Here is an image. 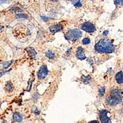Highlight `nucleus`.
Listing matches in <instances>:
<instances>
[{"mask_svg":"<svg viewBox=\"0 0 123 123\" xmlns=\"http://www.w3.org/2000/svg\"><path fill=\"white\" fill-rule=\"evenodd\" d=\"M96 51L100 53H112L115 51V46L110 40L102 39L95 45Z\"/></svg>","mask_w":123,"mask_h":123,"instance_id":"1","label":"nucleus"},{"mask_svg":"<svg viewBox=\"0 0 123 123\" xmlns=\"http://www.w3.org/2000/svg\"><path fill=\"white\" fill-rule=\"evenodd\" d=\"M123 98V92L121 90L114 89L106 100V104L110 106H115L121 103Z\"/></svg>","mask_w":123,"mask_h":123,"instance_id":"2","label":"nucleus"},{"mask_svg":"<svg viewBox=\"0 0 123 123\" xmlns=\"http://www.w3.org/2000/svg\"><path fill=\"white\" fill-rule=\"evenodd\" d=\"M82 36V33L78 30H70L65 34V38L69 41H76Z\"/></svg>","mask_w":123,"mask_h":123,"instance_id":"3","label":"nucleus"},{"mask_svg":"<svg viewBox=\"0 0 123 123\" xmlns=\"http://www.w3.org/2000/svg\"><path fill=\"white\" fill-rule=\"evenodd\" d=\"M99 116L102 123H111L110 113L107 110H100Z\"/></svg>","mask_w":123,"mask_h":123,"instance_id":"4","label":"nucleus"},{"mask_svg":"<svg viewBox=\"0 0 123 123\" xmlns=\"http://www.w3.org/2000/svg\"><path fill=\"white\" fill-rule=\"evenodd\" d=\"M81 28L87 33H93L96 30V28H95L94 24L90 22H87L84 23L83 25H81Z\"/></svg>","mask_w":123,"mask_h":123,"instance_id":"5","label":"nucleus"},{"mask_svg":"<svg viewBox=\"0 0 123 123\" xmlns=\"http://www.w3.org/2000/svg\"><path fill=\"white\" fill-rule=\"evenodd\" d=\"M48 68L46 67V66L43 65L38 72V78L39 80H43L48 76Z\"/></svg>","mask_w":123,"mask_h":123,"instance_id":"6","label":"nucleus"},{"mask_svg":"<svg viewBox=\"0 0 123 123\" xmlns=\"http://www.w3.org/2000/svg\"><path fill=\"white\" fill-rule=\"evenodd\" d=\"M76 57L78 59L81 60H84L86 59V55L84 54V49L81 47H79L76 50Z\"/></svg>","mask_w":123,"mask_h":123,"instance_id":"7","label":"nucleus"},{"mask_svg":"<svg viewBox=\"0 0 123 123\" xmlns=\"http://www.w3.org/2000/svg\"><path fill=\"white\" fill-rule=\"evenodd\" d=\"M62 29H63V27H62V25H60V24H57V25H52V26L49 28L50 32H52V33L59 32V31H61Z\"/></svg>","mask_w":123,"mask_h":123,"instance_id":"8","label":"nucleus"},{"mask_svg":"<svg viewBox=\"0 0 123 123\" xmlns=\"http://www.w3.org/2000/svg\"><path fill=\"white\" fill-rule=\"evenodd\" d=\"M12 119L15 122L20 123V122L22 121L23 120V116L20 113H18V112H15V113L13 114Z\"/></svg>","mask_w":123,"mask_h":123,"instance_id":"9","label":"nucleus"},{"mask_svg":"<svg viewBox=\"0 0 123 123\" xmlns=\"http://www.w3.org/2000/svg\"><path fill=\"white\" fill-rule=\"evenodd\" d=\"M116 81L118 84H121L123 83V71H119L115 76Z\"/></svg>","mask_w":123,"mask_h":123,"instance_id":"10","label":"nucleus"},{"mask_svg":"<svg viewBox=\"0 0 123 123\" xmlns=\"http://www.w3.org/2000/svg\"><path fill=\"white\" fill-rule=\"evenodd\" d=\"M27 50L30 57L32 58H35L36 57V55H37V52H36V51H35L33 48H28L27 49Z\"/></svg>","mask_w":123,"mask_h":123,"instance_id":"11","label":"nucleus"},{"mask_svg":"<svg viewBox=\"0 0 123 123\" xmlns=\"http://www.w3.org/2000/svg\"><path fill=\"white\" fill-rule=\"evenodd\" d=\"M81 80L82 83H84V84H88L91 81V78L90 76H82L81 78Z\"/></svg>","mask_w":123,"mask_h":123,"instance_id":"12","label":"nucleus"},{"mask_svg":"<svg viewBox=\"0 0 123 123\" xmlns=\"http://www.w3.org/2000/svg\"><path fill=\"white\" fill-rule=\"evenodd\" d=\"M71 3L73 4L76 7H81L82 6L80 0H71Z\"/></svg>","mask_w":123,"mask_h":123,"instance_id":"13","label":"nucleus"},{"mask_svg":"<svg viewBox=\"0 0 123 123\" xmlns=\"http://www.w3.org/2000/svg\"><path fill=\"white\" fill-rule=\"evenodd\" d=\"M46 57H47L48 58H49V59H53L55 57V53L54 51H52V50H48V52H46Z\"/></svg>","mask_w":123,"mask_h":123,"instance_id":"14","label":"nucleus"},{"mask_svg":"<svg viewBox=\"0 0 123 123\" xmlns=\"http://www.w3.org/2000/svg\"><path fill=\"white\" fill-rule=\"evenodd\" d=\"M6 89L7 91H11L12 89V84L11 81H8L7 83H6Z\"/></svg>","mask_w":123,"mask_h":123,"instance_id":"15","label":"nucleus"},{"mask_svg":"<svg viewBox=\"0 0 123 123\" xmlns=\"http://www.w3.org/2000/svg\"><path fill=\"white\" fill-rule=\"evenodd\" d=\"M91 43V39L89 38H85L82 40V43L84 45L89 44Z\"/></svg>","mask_w":123,"mask_h":123,"instance_id":"16","label":"nucleus"},{"mask_svg":"<svg viewBox=\"0 0 123 123\" xmlns=\"http://www.w3.org/2000/svg\"><path fill=\"white\" fill-rule=\"evenodd\" d=\"M98 92H99L100 97L104 96V94H105V87H101V88L99 89V91H98Z\"/></svg>","mask_w":123,"mask_h":123,"instance_id":"17","label":"nucleus"},{"mask_svg":"<svg viewBox=\"0 0 123 123\" xmlns=\"http://www.w3.org/2000/svg\"><path fill=\"white\" fill-rule=\"evenodd\" d=\"M115 4L117 6H123V0H115Z\"/></svg>","mask_w":123,"mask_h":123,"instance_id":"18","label":"nucleus"},{"mask_svg":"<svg viewBox=\"0 0 123 123\" xmlns=\"http://www.w3.org/2000/svg\"><path fill=\"white\" fill-rule=\"evenodd\" d=\"M16 18H28V16L27 15H25V14H17V16H16Z\"/></svg>","mask_w":123,"mask_h":123,"instance_id":"19","label":"nucleus"},{"mask_svg":"<svg viewBox=\"0 0 123 123\" xmlns=\"http://www.w3.org/2000/svg\"><path fill=\"white\" fill-rule=\"evenodd\" d=\"M12 62H13V61H9V62H6V63H4V66H3L4 68H6L9 67V66L11 65V64Z\"/></svg>","mask_w":123,"mask_h":123,"instance_id":"20","label":"nucleus"},{"mask_svg":"<svg viewBox=\"0 0 123 123\" xmlns=\"http://www.w3.org/2000/svg\"><path fill=\"white\" fill-rule=\"evenodd\" d=\"M89 123H100V122L97 120H94V121H91L89 122Z\"/></svg>","mask_w":123,"mask_h":123,"instance_id":"21","label":"nucleus"},{"mask_svg":"<svg viewBox=\"0 0 123 123\" xmlns=\"http://www.w3.org/2000/svg\"><path fill=\"white\" fill-rule=\"evenodd\" d=\"M9 0H0V3H5L8 1Z\"/></svg>","mask_w":123,"mask_h":123,"instance_id":"22","label":"nucleus"},{"mask_svg":"<svg viewBox=\"0 0 123 123\" xmlns=\"http://www.w3.org/2000/svg\"><path fill=\"white\" fill-rule=\"evenodd\" d=\"M0 123H7V122L3 119H0Z\"/></svg>","mask_w":123,"mask_h":123,"instance_id":"23","label":"nucleus"},{"mask_svg":"<svg viewBox=\"0 0 123 123\" xmlns=\"http://www.w3.org/2000/svg\"><path fill=\"white\" fill-rule=\"evenodd\" d=\"M108 33V31L106 30V31H104V33H103V34H104V36H105V35H107Z\"/></svg>","mask_w":123,"mask_h":123,"instance_id":"24","label":"nucleus"},{"mask_svg":"<svg viewBox=\"0 0 123 123\" xmlns=\"http://www.w3.org/2000/svg\"><path fill=\"white\" fill-rule=\"evenodd\" d=\"M6 73V72H0V77L2 75H3L4 74H5Z\"/></svg>","mask_w":123,"mask_h":123,"instance_id":"25","label":"nucleus"},{"mask_svg":"<svg viewBox=\"0 0 123 123\" xmlns=\"http://www.w3.org/2000/svg\"><path fill=\"white\" fill-rule=\"evenodd\" d=\"M42 18H43V19L45 21H46V20H48V18H46V17H42Z\"/></svg>","mask_w":123,"mask_h":123,"instance_id":"26","label":"nucleus"},{"mask_svg":"<svg viewBox=\"0 0 123 123\" xmlns=\"http://www.w3.org/2000/svg\"><path fill=\"white\" fill-rule=\"evenodd\" d=\"M51 1H53V2H56V1H58L59 0H51Z\"/></svg>","mask_w":123,"mask_h":123,"instance_id":"27","label":"nucleus"}]
</instances>
